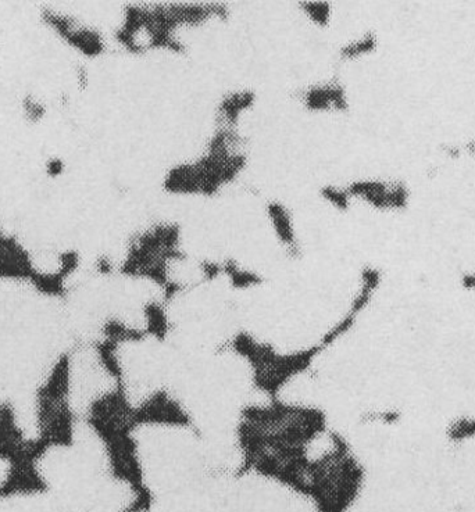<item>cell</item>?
<instances>
[{
  "instance_id": "cell-1",
  "label": "cell",
  "mask_w": 475,
  "mask_h": 512,
  "mask_svg": "<svg viewBox=\"0 0 475 512\" xmlns=\"http://www.w3.org/2000/svg\"><path fill=\"white\" fill-rule=\"evenodd\" d=\"M246 145L248 139L239 130L217 127L202 155L167 171L163 191L174 196L214 198L245 173L249 164Z\"/></svg>"
},
{
  "instance_id": "cell-2",
  "label": "cell",
  "mask_w": 475,
  "mask_h": 512,
  "mask_svg": "<svg viewBox=\"0 0 475 512\" xmlns=\"http://www.w3.org/2000/svg\"><path fill=\"white\" fill-rule=\"evenodd\" d=\"M181 30L170 3H132L124 7L114 37L130 55L169 52L184 56L188 46L180 37Z\"/></svg>"
},
{
  "instance_id": "cell-3",
  "label": "cell",
  "mask_w": 475,
  "mask_h": 512,
  "mask_svg": "<svg viewBox=\"0 0 475 512\" xmlns=\"http://www.w3.org/2000/svg\"><path fill=\"white\" fill-rule=\"evenodd\" d=\"M181 243L180 224L150 225L132 238L121 264V272L125 277L146 279L162 289L173 281L171 270L174 264L187 260Z\"/></svg>"
},
{
  "instance_id": "cell-4",
  "label": "cell",
  "mask_w": 475,
  "mask_h": 512,
  "mask_svg": "<svg viewBox=\"0 0 475 512\" xmlns=\"http://www.w3.org/2000/svg\"><path fill=\"white\" fill-rule=\"evenodd\" d=\"M350 198L381 213H402L410 206L412 191L399 179L363 178L345 185Z\"/></svg>"
},
{
  "instance_id": "cell-5",
  "label": "cell",
  "mask_w": 475,
  "mask_h": 512,
  "mask_svg": "<svg viewBox=\"0 0 475 512\" xmlns=\"http://www.w3.org/2000/svg\"><path fill=\"white\" fill-rule=\"evenodd\" d=\"M299 102L309 113L345 114L350 110L349 92L344 82L337 80L317 82L300 91Z\"/></svg>"
},
{
  "instance_id": "cell-6",
  "label": "cell",
  "mask_w": 475,
  "mask_h": 512,
  "mask_svg": "<svg viewBox=\"0 0 475 512\" xmlns=\"http://www.w3.org/2000/svg\"><path fill=\"white\" fill-rule=\"evenodd\" d=\"M267 221L270 223L271 231L289 257L296 259L302 253L298 231L294 221V214L280 200H269L264 207Z\"/></svg>"
},
{
  "instance_id": "cell-7",
  "label": "cell",
  "mask_w": 475,
  "mask_h": 512,
  "mask_svg": "<svg viewBox=\"0 0 475 512\" xmlns=\"http://www.w3.org/2000/svg\"><path fill=\"white\" fill-rule=\"evenodd\" d=\"M257 103V93L253 89H237L225 93L216 107L217 127L239 130L242 117Z\"/></svg>"
},
{
  "instance_id": "cell-8",
  "label": "cell",
  "mask_w": 475,
  "mask_h": 512,
  "mask_svg": "<svg viewBox=\"0 0 475 512\" xmlns=\"http://www.w3.org/2000/svg\"><path fill=\"white\" fill-rule=\"evenodd\" d=\"M382 281H384V274L380 268L371 266V264L364 266L360 270L359 285H357L355 295L350 300L349 313L359 318L364 311L369 309L382 286Z\"/></svg>"
},
{
  "instance_id": "cell-9",
  "label": "cell",
  "mask_w": 475,
  "mask_h": 512,
  "mask_svg": "<svg viewBox=\"0 0 475 512\" xmlns=\"http://www.w3.org/2000/svg\"><path fill=\"white\" fill-rule=\"evenodd\" d=\"M378 48H380V38L377 32L364 31L359 37L345 42L338 50V57L344 63L359 62L364 57L373 56Z\"/></svg>"
},
{
  "instance_id": "cell-10",
  "label": "cell",
  "mask_w": 475,
  "mask_h": 512,
  "mask_svg": "<svg viewBox=\"0 0 475 512\" xmlns=\"http://www.w3.org/2000/svg\"><path fill=\"white\" fill-rule=\"evenodd\" d=\"M445 439L450 446L460 447L475 440V414L455 415L446 424Z\"/></svg>"
},
{
  "instance_id": "cell-11",
  "label": "cell",
  "mask_w": 475,
  "mask_h": 512,
  "mask_svg": "<svg viewBox=\"0 0 475 512\" xmlns=\"http://www.w3.org/2000/svg\"><path fill=\"white\" fill-rule=\"evenodd\" d=\"M296 7L314 27L320 30L330 27L334 16V7L330 2H299Z\"/></svg>"
},
{
  "instance_id": "cell-12",
  "label": "cell",
  "mask_w": 475,
  "mask_h": 512,
  "mask_svg": "<svg viewBox=\"0 0 475 512\" xmlns=\"http://www.w3.org/2000/svg\"><path fill=\"white\" fill-rule=\"evenodd\" d=\"M319 196L323 202L331 206L339 213H349L353 206V199L350 198L346 186H339L334 184H327L321 186L319 189Z\"/></svg>"
},
{
  "instance_id": "cell-13",
  "label": "cell",
  "mask_w": 475,
  "mask_h": 512,
  "mask_svg": "<svg viewBox=\"0 0 475 512\" xmlns=\"http://www.w3.org/2000/svg\"><path fill=\"white\" fill-rule=\"evenodd\" d=\"M403 418H405V414L400 408L387 407L367 411L363 415V422L364 424L381 425L384 428H395V426L402 424Z\"/></svg>"
},
{
  "instance_id": "cell-14",
  "label": "cell",
  "mask_w": 475,
  "mask_h": 512,
  "mask_svg": "<svg viewBox=\"0 0 475 512\" xmlns=\"http://www.w3.org/2000/svg\"><path fill=\"white\" fill-rule=\"evenodd\" d=\"M439 153L449 161H459L464 157L462 143L446 142L439 146Z\"/></svg>"
},
{
  "instance_id": "cell-15",
  "label": "cell",
  "mask_w": 475,
  "mask_h": 512,
  "mask_svg": "<svg viewBox=\"0 0 475 512\" xmlns=\"http://www.w3.org/2000/svg\"><path fill=\"white\" fill-rule=\"evenodd\" d=\"M460 289L463 292L474 293L475 292V270L464 271L459 278Z\"/></svg>"
},
{
  "instance_id": "cell-16",
  "label": "cell",
  "mask_w": 475,
  "mask_h": 512,
  "mask_svg": "<svg viewBox=\"0 0 475 512\" xmlns=\"http://www.w3.org/2000/svg\"><path fill=\"white\" fill-rule=\"evenodd\" d=\"M464 157L475 163V136H471V138L467 139L466 142L462 143Z\"/></svg>"
}]
</instances>
